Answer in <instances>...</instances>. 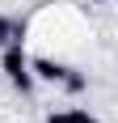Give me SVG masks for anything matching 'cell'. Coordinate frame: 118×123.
Instances as JSON below:
<instances>
[{
  "instance_id": "cell-1",
  "label": "cell",
  "mask_w": 118,
  "mask_h": 123,
  "mask_svg": "<svg viewBox=\"0 0 118 123\" xmlns=\"http://www.w3.org/2000/svg\"><path fill=\"white\" fill-rule=\"evenodd\" d=\"M30 60H25V51H21V43H4V72H9V81L13 85H21V89H30Z\"/></svg>"
},
{
  "instance_id": "cell-2",
  "label": "cell",
  "mask_w": 118,
  "mask_h": 123,
  "mask_svg": "<svg viewBox=\"0 0 118 123\" xmlns=\"http://www.w3.org/2000/svg\"><path fill=\"white\" fill-rule=\"evenodd\" d=\"M34 72L42 76V81H63V68H59L55 60H34Z\"/></svg>"
},
{
  "instance_id": "cell-3",
  "label": "cell",
  "mask_w": 118,
  "mask_h": 123,
  "mask_svg": "<svg viewBox=\"0 0 118 123\" xmlns=\"http://www.w3.org/2000/svg\"><path fill=\"white\" fill-rule=\"evenodd\" d=\"M4 43H21V30H17L9 17H0V47H4Z\"/></svg>"
},
{
  "instance_id": "cell-4",
  "label": "cell",
  "mask_w": 118,
  "mask_h": 123,
  "mask_svg": "<svg viewBox=\"0 0 118 123\" xmlns=\"http://www.w3.org/2000/svg\"><path fill=\"white\" fill-rule=\"evenodd\" d=\"M68 123H101V119H93L89 111H72V115H68Z\"/></svg>"
},
{
  "instance_id": "cell-5",
  "label": "cell",
  "mask_w": 118,
  "mask_h": 123,
  "mask_svg": "<svg viewBox=\"0 0 118 123\" xmlns=\"http://www.w3.org/2000/svg\"><path fill=\"white\" fill-rule=\"evenodd\" d=\"M63 85H68L72 93H76V89H84V76H68V72H63Z\"/></svg>"
},
{
  "instance_id": "cell-6",
  "label": "cell",
  "mask_w": 118,
  "mask_h": 123,
  "mask_svg": "<svg viewBox=\"0 0 118 123\" xmlns=\"http://www.w3.org/2000/svg\"><path fill=\"white\" fill-rule=\"evenodd\" d=\"M47 123H68V115H51V119Z\"/></svg>"
},
{
  "instance_id": "cell-7",
  "label": "cell",
  "mask_w": 118,
  "mask_h": 123,
  "mask_svg": "<svg viewBox=\"0 0 118 123\" xmlns=\"http://www.w3.org/2000/svg\"><path fill=\"white\" fill-rule=\"evenodd\" d=\"M93 4H101V0H93Z\"/></svg>"
}]
</instances>
